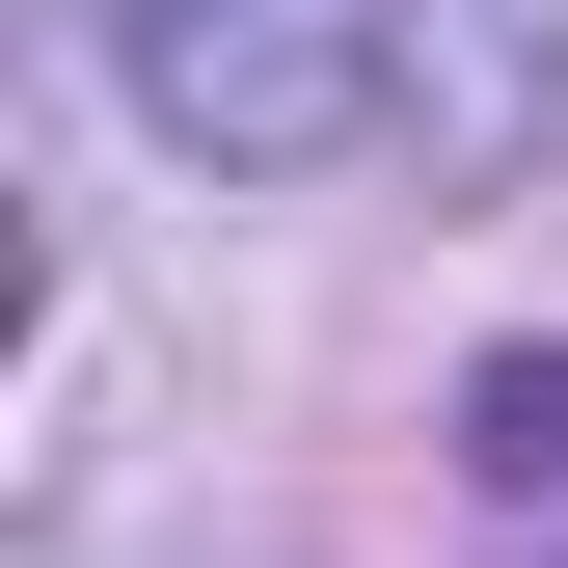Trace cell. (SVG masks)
<instances>
[{
	"mask_svg": "<svg viewBox=\"0 0 568 568\" xmlns=\"http://www.w3.org/2000/svg\"><path fill=\"white\" fill-rule=\"evenodd\" d=\"M82 28H109V82L163 109L217 190L352 163V109H379V0H82Z\"/></svg>",
	"mask_w": 568,
	"mask_h": 568,
	"instance_id": "obj_1",
	"label": "cell"
},
{
	"mask_svg": "<svg viewBox=\"0 0 568 568\" xmlns=\"http://www.w3.org/2000/svg\"><path fill=\"white\" fill-rule=\"evenodd\" d=\"M460 541L487 568H568V352H487L460 379Z\"/></svg>",
	"mask_w": 568,
	"mask_h": 568,
	"instance_id": "obj_2",
	"label": "cell"
}]
</instances>
